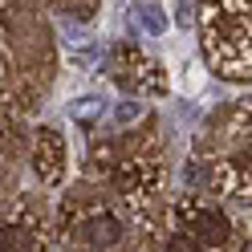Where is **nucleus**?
Listing matches in <instances>:
<instances>
[{
    "instance_id": "2",
    "label": "nucleus",
    "mask_w": 252,
    "mask_h": 252,
    "mask_svg": "<svg viewBox=\"0 0 252 252\" xmlns=\"http://www.w3.org/2000/svg\"><path fill=\"white\" fill-rule=\"evenodd\" d=\"M208 183L220 195L252 203V98L232 110L224 138L208 163Z\"/></svg>"
},
{
    "instance_id": "3",
    "label": "nucleus",
    "mask_w": 252,
    "mask_h": 252,
    "mask_svg": "<svg viewBox=\"0 0 252 252\" xmlns=\"http://www.w3.org/2000/svg\"><path fill=\"white\" fill-rule=\"evenodd\" d=\"M94 163L110 171V183L114 191L130 203L134 212H147L155 199H159V187H163V171H159V155L138 147V143H106L94 151Z\"/></svg>"
},
{
    "instance_id": "8",
    "label": "nucleus",
    "mask_w": 252,
    "mask_h": 252,
    "mask_svg": "<svg viewBox=\"0 0 252 252\" xmlns=\"http://www.w3.org/2000/svg\"><path fill=\"white\" fill-rule=\"evenodd\" d=\"M4 252H45L41 224L25 208H17V212L4 220Z\"/></svg>"
},
{
    "instance_id": "4",
    "label": "nucleus",
    "mask_w": 252,
    "mask_h": 252,
    "mask_svg": "<svg viewBox=\"0 0 252 252\" xmlns=\"http://www.w3.org/2000/svg\"><path fill=\"white\" fill-rule=\"evenodd\" d=\"M65 232L69 240H77L82 248H118L122 244V216L114 208H106V203H65Z\"/></svg>"
},
{
    "instance_id": "1",
    "label": "nucleus",
    "mask_w": 252,
    "mask_h": 252,
    "mask_svg": "<svg viewBox=\"0 0 252 252\" xmlns=\"http://www.w3.org/2000/svg\"><path fill=\"white\" fill-rule=\"evenodd\" d=\"M199 37H203V61L220 77L248 82L252 77V4H208L199 12Z\"/></svg>"
},
{
    "instance_id": "5",
    "label": "nucleus",
    "mask_w": 252,
    "mask_h": 252,
    "mask_svg": "<svg viewBox=\"0 0 252 252\" xmlns=\"http://www.w3.org/2000/svg\"><path fill=\"white\" fill-rule=\"evenodd\" d=\"M175 220H179V232L195 236L208 252L228 248L232 236H236L228 212L216 208V203H203V199H179V203H175Z\"/></svg>"
},
{
    "instance_id": "7",
    "label": "nucleus",
    "mask_w": 252,
    "mask_h": 252,
    "mask_svg": "<svg viewBox=\"0 0 252 252\" xmlns=\"http://www.w3.org/2000/svg\"><path fill=\"white\" fill-rule=\"evenodd\" d=\"M65 138H61L57 130H37V143H33V171L41 183H61V175H65Z\"/></svg>"
},
{
    "instance_id": "9",
    "label": "nucleus",
    "mask_w": 252,
    "mask_h": 252,
    "mask_svg": "<svg viewBox=\"0 0 252 252\" xmlns=\"http://www.w3.org/2000/svg\"><path fill=\"white\" fill-rule=\"evenodd\" d=\"M163 252H208L195 236H187V232H179V228H171L167 236H163Z\"/></svg>"
},
{
    "instance_id": "6",
    "label": "nucleus",
    "mask_w": 252,
    "mask_h": 252,
    "mask_svg": "<svg viewBox=\"0 0 252 252\" xmlns=\"http://www.w3.org/2000/svg\"><path fill=\"white\" fill-rule=\"evenodd\" d=\"M110 69H114V82L122 90H138V94H163L167 77L155 61L138 49V45H118L110 53Z\"/></svg>"
}]
</instances>
